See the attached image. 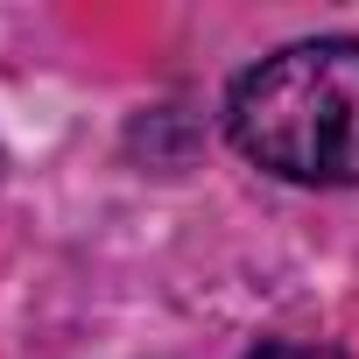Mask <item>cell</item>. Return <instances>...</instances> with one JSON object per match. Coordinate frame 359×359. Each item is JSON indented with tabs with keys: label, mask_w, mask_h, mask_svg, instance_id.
I'll list each match as a JSON object with an SVG mask.
<instances>
[{
	"label": "cell",
	"mask_w": 359,
	"mask_h": 359,
	"mask_svg": "<svg viewBox=\"0 0 359 359\" xmlns=\"http://www.w3.org/2000/svg\"><path fill=\"white\" fill-rule=\"evenodd\" d=\"M226 134L289 184H359V43L324 36L261 57L226 99Z\"/></svg>",
	"instance_id": "1"
},
{
	"label": "cell",
	"mask_w": 359,
	"mask_h": 359,
	"mask_svg": "<svg viewBox=\"0 0 359 359\" xmlns=\"http://www.w3.org/2000/svg\"><path fill=\"white\" fill-rule=\"evenodd\" d=\"M254 359H345V352H331V345H317V338H275V345H261Z\"/></svg>",
	"instance_id": "2"
}]
</instances>
